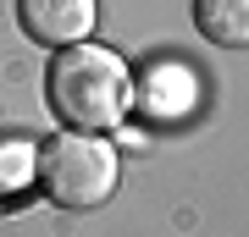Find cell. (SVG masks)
Returning <instances> with one entry per match:
<instances>
[{
  "mask_svg": "<svg viewBox=\"0 0 249 237\" xmlns=\"http://www.w3.org/2000/svg\"><path fill=\"white\" fill-rule=\"evenodd\" d=\"M127 66L122 55L100 50V44H72L50 61V111L67 132H111L127 116Z\"/></svg>",
  "mask_w": 249,
  "mask_h": 237,
  "instance_id": "1",
  "label": "cell"
},
{
  "mask_svg": "<svg viewBox=\"0 0 249 237\" xmlns=\"http://www.w3.org/2000/svg\"><path fill=\"white\" fill-rule=\"evenodd\" d=\"M94 0H17V22L34 44L50 50H72L94 33Z\"/></svg>",
  "mask_w": 249,
  "mask_h": 237,
  "instance_id": "3",
  "label": "cell"
},
{
  "mask_svg": "<svg viewBox=\"0 0 249 237\" xmlns=\"http://www.w3.org/2000/svg\"><path fill=\"white\" fill-rule=\"evenodd\" d=\"M39 188H45L50 204H61V210H100L111 193H116V149L100 132H55V138L39 149Z\"/></svg>",
  "mask_w": 249,
  "mask_h": 237,
  "instance_id": "2",
  "label": "cell"
},
{
  "mask_svg": "<svg viewBox=\"0 0 249 237\" xmlns=\"http://www.w3.org/2000/svg\"><path fill=\"white\" fill-rule=\"evenodd\" d=\"M194 28L222 50H249V0H194Z\"/></svg>",
  "mask_w": 249,
  "mask_h": 237,
  "instance_id": "4",
  "label": "cell"
}]
</instances>
